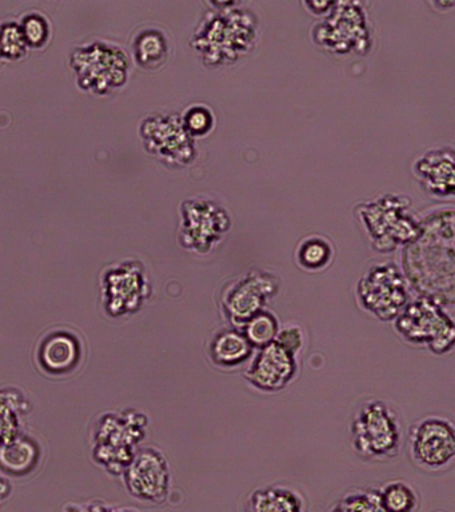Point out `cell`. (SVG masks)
Segmentation results:
<instances>
[{"label":"cell","mask_w":455,"mask_h":512,"mask_svg":"<svg viewBox=\"0 0 455 512\" xmlns=\"http://www.w3.org/2000/svg\"><path fill=\"white\" fill-rule=\"evenodd\" d=\"M311 40L333 55H366L373 36L365 7L359 2H335L311 28Z\"/></svg>","instance_id":"obj_6"},{"label":"cell","mask_w":455,"mask_h":512,"mask_svg":"<svg viewBox=\"0 0 455 512\" xmlns=\"http://www.w3.org/2000/svg\"><path fill=\"white\" fill-rule=\"evenodd\" d=\"M190 44L209 68L230 66L257 46L259 18L241 2H210Z\"/></svg>","instance_id":"obj_2"},{"label":"cell","mask_w":455,"mask_h":512,"mask_svg":"<svg viewBox=\"0 0 455 512\" xmlns=\"http://www.w3.org/2000/svg\"><path fill=\"white\" fill-rule=\"evenodd\" d=\"M70 62L77 74L79 87L95 95L117 90L129 74V59L125 51L101 40L75 48Z\"/></svg>","instance_id":"obj_10"},{"label":"cell","mask_w":455,"mask_h":512,"mask_svg":"<svg viewBox=\"0 0 455 512\" xmlns=\"http://www.w3.org/2000/svg\"><path fill=\"white\" fill-rule=\"evenodd\" d=\"M279 328H281V324H279L277 315L269 310H263L247 320L241 330L254 350H259V348L275 342Z\"/></svg>","instance_id":"obj_25"},{"label":"cell","mask_w":455,"mask_h":512,"mask_svg":"<svg viewBox=\"0 0 455 512\" xmlns=\"http://www.w3.org/2000/svg\"><path fill=\"white\" fill-rule=\"evenodd\" d=\"M301 492L285 484L257 488L246 500V512H306Z\"/></svg>","instance_id":"obj_20"},{"label":"cell","mask_w":455,"mask_h":512,"mask_svg":"<svg viewBox=\"0 0 455 512\" xmlns=\"http://www.w3.org/2000/svg\"><path fill=\"white\" fill-rule=\"evenodd\" d=\"M233 227L229 210L210 196H191L179 206L178 243L195 255L217 250Z\"/></svg>","instance_id":"obj_5"},{"label":"cell","mask_w":455,"mask_h":512,"mask_svg":"<svg viewBox=\"0 0 455 512\" xmlns=\"http://www.w3.org/2000/svg\"><path fill=\"white\" fill-rule=\"evenodd\" d=\"M378 491L385 512H418L421 506L418 491L405 480H391Z\"/></svg>","instance_id":"obj_24"},{"label":"cell","mask_w":455,"mask_h":512,"mask_svg":"<svg viewBox=\"0 0 455 512\" xmlns=\"http://www.w3.org/2000/svg\"><path fill=\"white\" fill-rule=\"evenodd\" d=\"M21 28L25 36L27 46L42 47L45 46L50 35L49 23L45 16L38 12H31L22 19Z\"/></svg>","instance_id":"obj_30"},{"label":"cell","mask_w":455,"mask_h":512,"mask_svg":"<svg viewBox=\"0 0 455 512\" xmlns=\"http://www.w3.org/2000/svg\"><path fill=\"white\" fill-rule=\"evenodd\" d=\"M127 491L145 503L162 504L170 492L169 462L158 448L146 447L135 452L123 471Z\"/></svg>","instance_id":"obj_16"},{"label":"cell","mask_w":455,"mask_h":512,"mask_svg":"<svg viewBox=\"0 0 455 512\" xmlns=\"http://www.w3.org/2000/svg\"><path fill=\"white\" fill-rule=\"evenodd\" d=\"M22 394L13 390L0 391V446L9 443L18 435V408L23 410Z\"/></svg>","instance_id":"obj_26"},{"label":"cell","mask_w":455,"mask_h":512,"mask_svg":"<svg viewBox=\"0 0 455 512\" xmlns=\"http://www.w3.org/2000/svg\"><path fill=\"white\" fill-rule=\"evenodd\" d=\"M151 292L149 272L137 259L110 264L102 272V306L110 318H122L142 310Z\"/></svg>","instance_id":"obj_9"},{"label":"cell","mask_w":455,"mask_h":512,"mask_svg":"<svg viewBox=\"0 0 455 512\" xmlns=\"http://www.w3.org/2000/svg\"><path fill=\"white\" fill-rule=\"evenodd\" d=\"M330 512H385L379 491L375 488H354L347 491Z\"/></svg>","instance_id":"obj_27"},{"label":"cell","mask_w":455,"mask_h":512,"mask_svg":"<svg viewBox=\"0 0 455 512\" xmlns=\"http://www.w3.org/2000/svg\"><path fill=\"white\" fill-rule=\"evenodd\" d=\"M183 127L191 138L202 139L214 131L215 114L210 106L203 103L191 104L181 115Z\"/></svg>","instance_id":"obj_28"},{"label":"cell","mask_w":455,"mask_h":512,"mask_svg":"<svg viewBox=\"0 0 455 512\" xmlns=\"http://www.w3.org/2000/svg\"><path fill=\"white\" fill-rule=\"evenodd\" d=\"M333 0H327V2H303V6L309 10L310 14L317 16H325L327 12L334 6Z\"/></svg>","instance_id":"obj_32"},{"label":"cell","mask_w":455,"mask_h":512,"mask_svg":"<svg viewBox=\"0 0 455 512\" xmlns=\"http://www.w3.org/2000/svg\"><path fill=\"white\" fill-rule=\"evenodd\" d=\"M254 351L241 328L237 327L222 328L209 343L210 362L221 370H235L250 362Z\"/></svg>","instance_id":"obj_19"},{"label":"cell","mask_w":455,"mask_h":512,"mask_svg":"<svg viewBox=\"0 0 455 512\" xmlns=\"http://www.w3.org/2000/svg\"><path fill=\"white\" fill-rule=\"evenodd\" d=\"M297 374V356L273 342L254 352L243 376L259 391L279 392L285 390Z\"/></svg>","instance_id":"obj_17"},{"label":"cell","mask_w":455,"mask_h":512,"mask_svg":"<svg viewBox=\"0 0 455 512\" xmlns=\"http://www.w3.org/2000/svg\"><path fill=\"white\" fill-rule=\"evenodd\" d=\"M421 234L402 248L403 275L417 296L434 300L447 311L455 304L454 207L430 208L418 216Z\"/></svg>","instance_id":"obj_1"},{"label":"cell","mask_w":455,"mask_h":512,"mask_svg":"<svg viewBox=\"0 0 455 512\" xmlns=\"http://www.w3.org/2000/svg\"><path fill=\"white\" fill-rule=\"evenodd\" d=\"M402 426L401 415L393 404L377 398L363 400L351 418V447L363 460L393 459L401 451Z\"/></svg>","instance_id":"obj_4"},{"label":"cell","mask_w":455,"mask_h":512,"mask_svg":"<svg viewBox=\"0 0 455 512\" xmlns=\"http://www.w3.org/2000/svg\"><path fill=\"white\" fill-rule=\"evenodd\" d=\"M146 426V416L139 412H127L125 418L111 414L103 416L95 436V459L107 470L123 474L137 452L135 447L145 436Z\"/></svg>","instance_id":"obj_13"},{"label":"cell","mask_w":455,"mask_h":512,"mask_svg":"<svg viewBox=\"0 0 455 512\" xmlns=\"http://www.w3.org/2000/svg\"><path fill=\"white\" fill-rule=\"evenodd\" d=\"M34 359L43 375L49 378H66L75 374L85 362V340L73 328H51L39 338Z\"/></svg>","instance_id":"obj_15"},{"label":"cell","mask_w":455,"mask_h":512,"mask_svg":"<svg viewBox=\"0 0 455 512\" xmlns=\"http://www.w3.org/2000/svg\"><path fill=\"white\" fill-rule=\"evenodd\" d=\"M139 134L146 151L167 167H189L197 159L195 140L183 127L181 115L175 112L147 115L139 127Z\"/></svg>","instance_id":"obj_12"},{"label":"cell","mask_w":455,"mask_h":512,"mask_svg":"<svg viewBox=\"0 0 455 512\" xmlns=\"http://www.w3.org/2000/svg\"><path fill=\"white\" fill-rule=\"evenodd\" d=\"M411 294L413 291L401 267L391 260L371 264L355 288L362 310L382 322H394L413 298Z\"/></svg>","instance_id":"obj_8"},{"label":"cell","mask_w":455,"mask_h":512,"mask_svg":"<svg viewBox=\"0 0 455 512\" xmlns=\"http://www.w3.org/2000/svg\"><path fill=\"white\" fill-rule=\"evenodd\" d=\"M279 290L281 279L277 274L254 268L222 287L219 306L231 327L241 328L247 320L266 310L267 304L277 298Z\"/></svg>","instance_id":"obj_11"},{"label":"cell","mask_w":455,"mask_h":512,"mask_svg":"<svg viewBox=\"0 0 455 512\" xmlns=\"http://www.w3.org/2000/svg\"><path fill=\"white\" fill-rule=\"evenodd\" d=\"M170 55V40L166 32L158 27H146L134 39V58L146 70H157L167 62Z\"/></svg>","instance_id":"obj_21"},{"label":"cell","mask_w":455,"mask_h":512,"mask_svg":"<svg viewBox=\"0 0 455 512\" xmlns=\"http://www.w3.org/2000/svg\"><path fill=\"white\" fill-rule=\"evenodd\" d=\"M410 207L411 200L397 194H385L355 206V218L365 228L373 250L390 254L418 238L421 224Z\"/></svg>","instance_id":"obj_3"},{"label":"cell","mask_w":455,"mask_h":512,"mask_svg":"<svg viewBox=\"0 0 455 512\" xmlns=\"http://www.w3.org/2000/svg\"><path fill=\"white\" fill-rule=\"evenodd\" d=\"M335 256L334 244L322 235H309L295 248V262L306 272H321L331 266Z\"/></svg>","instance_id":"obj_23"},{"label":"cell","mask_w":455,"mask_h":512,"mask_svg":"<svg viewBox=\"0 0 455 512\" xmlns=\"http://www.w3.org/2000/svg\"><path fill=\"white\" fill-rule=\"evenodd\" d=\"M0 56H2V55H0Z\"/></svg>","instance_id":"obj_34"},{"label":"cell","mask_w":455,"mask_h":512,"mask_svg":"<svg viewBox=\"0 0 455 512\" xmlns=\"http://www.w3.org/2000/svg\"><path fill=\"white\" fill-rule=\"evenodd\" d=\"M394 328L406 343L426 347L434 355H445L455 346L453 312L434 300L415 296L394 320Z\"/></svg>","instance_id":"obj_7"},{"label":"cell","mask_w":455,"mask_h":512,"mask_svg":"<svg viewBox=\"0 0 455 512\" xmlns=\"http://www.w3.org/2000/svg\"><path fill=\"white\" fill-rule=\"evenodd\" d=\"M407 447L411 460L421 470H449L455 458L454 423L438 415L419 419L410 427Z\"/></svg>","instance_id":"obj_14"},{"label":"cell","mask_w":455,"mask_h":512,"mask_svg":"<svg viewBox=\"0 0 455 512\" xmlns=\"http://www.w3.org/2000/svg\"><path fill=\"white\" fill-rule=\"evenodd\" d=\"M39 447L29 436H15L0 446V468L13 476H25L33 472L39 460Z\"/></svg>","instance_id":"obj_22"},{"label":"cell","mask_w":455,"mask_h":512,"mask_svg":"<svg viewBox=\"0 0 455 512\" xmlns=\"http://www.w3.org/2000/svg\"><path fill=\"white\" fill-rule=\"evenodd\" d=\"M275 343H278L279 346L285 348V350L291 352V354L298 358V356L301 355L303 348H305V332H303L302 328L299 327L298 324H285V326L279 328L277 338H275Z\"/></svg>","instance_id":"obj_31"},{"label":"cell","mask_w":455,"mask_h":512,"mask_svg":"<svg viewBox=\"0 0 455 512\" xmlns=\"http://www.w3.org/2000/svg\"><path fill=\"white\" fill-rule=\"evenodd\" d=\"M437 512H443V511H437Z\"/></svg>","instance_id":"obj_33"},{"label":"cell","mask_w":455,"mask_h":512,"mask_svg":"<svg viewBox=\"0 0 455 512\" xmlns=\"http://www.w3.org/2000/svg\"><path fill=\"white\" fill-rule=\"evenodd\" d=\"M27 43L21 24L7 22L0 26V55L9 59H19L26 54Z\"/></svg>","instance_id":"obj_29"},{"label":"cell","mask_w":455,"mask_h":512,"mask_svg":"<svg viewBox=\"0 0 455 512\" xmlns=\"http://www.w3.org/2000/svg\"><path fill=\"white\" fill-rule=\"evenodd\" d=\"M455 155L451 146L435 147L415 159L413 174L431 198L451 200L455 194Z\"/></svg>","instance_id":"obj_18"}]
</instances>
